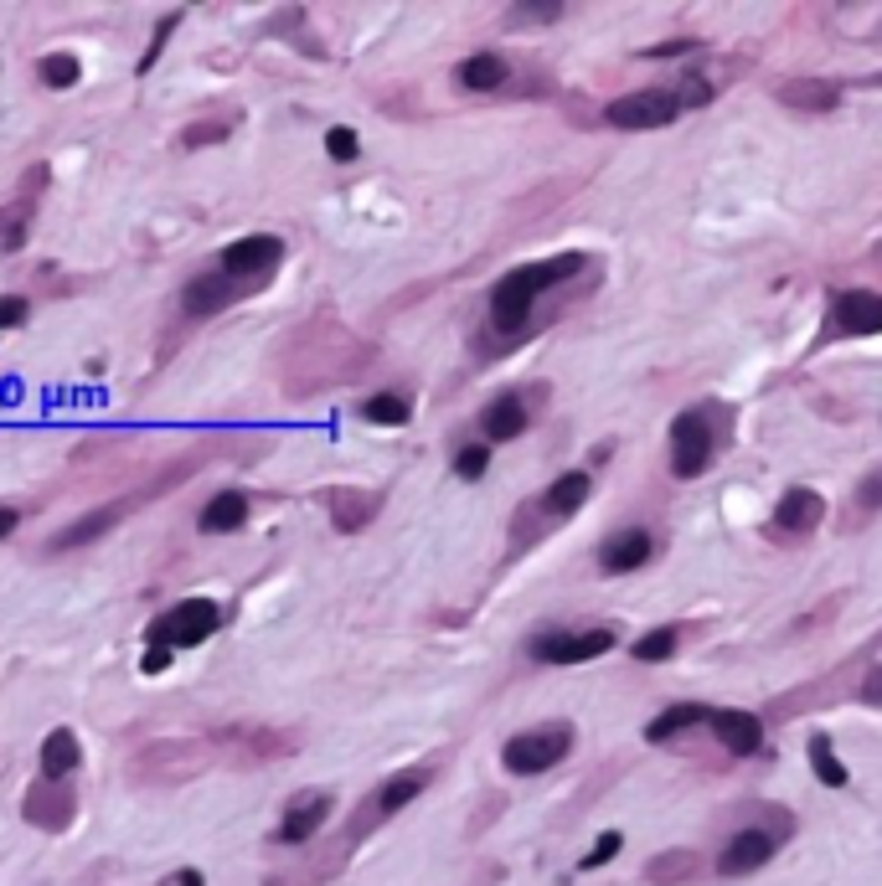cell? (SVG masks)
<instances>
[{
	"mask_svg": "<svg viewBox=\"0 0 882 886\" xmlns=\"http://www.w3.org/2000/svg\"><path fill=\"white\" fill-rule=\"evenodd\" d=\"M371 361H377V351L361 336H351L341 320H330V315H315L299 330H289L279 356H274L279 392L285 397H315V392H326V387H346Z\"/></svg>",
	"mask_w": 882,
	"mask_h": 886,
	"instance_id": "6da1fadb",
	"label": "cell"
},
{
	"mask_svg": "<svg viewBox=\"0 0 882 886\" xmlns=\"http://www.w3.org/2000/svg\"><path fill=\"white\" fill-rule=\"evenodd\" d=\"M588 258L584 253H557V258H537V263H522L512 273H501L496 289H490V325H496V336H522L537 310V299L557 283H568Z\"/></svg>",
	"mask_w": 882,
	"mask_h": 886,
	"instance_id": "7a4b0ae2",
	"label": "cell"
},
{
	"mask_svg": "<svg viewBox=\"0 0 882 886\" xmlns=\"http://www.w3.org/2000/svg\"><path fill=\"white\" fill-rule=\"evenodd\" d=\"M222 753H217L212 731L207 737H166V743H150L140 753H129L125 763V778L135 788H176V784H191L201 778L207 768H217Z\"/></svg>",
	"mask_w": 882,
	"mask_h": 886,
	"instance_id": "3957f363",
	"label": "cell"
},
{
	"mask_svg": "<svg viewBox=\"0 0 882 886\" xmlns=\"http://www.w3.org/2000/svg\"><path fill=\"white\" fill-rule=\"evenodd\" d=\"M428 778H434V774H428V768H408V774H393V778H383V784L371 788L367 799L356 804V815L346 819V835H351V840L361 845L371 830H383V825H387V819H393V815H398V809H408V804L418 799V794H424V788H428Z\"/></svg>",
	"mask_w": 882,
	"mask_h": 886,
	"instance_id": "277c9868",
	"label": "cell"
},
{
	"mask_svg": "<svg viewBox=\"0 0 882 886\" xmlns=\"http://www.w3.org/2000/svg\"><path fill=\"white\" fill-rule=\"evenodd\" d=\"M217 629H222V608H217L212 598H181V604H171L145 629V639L160 649H197V645H207Z\"/></svg>",
	"mask_w": 882,
	"mask_h": 886,
	"instance_id": "5b68a950",
	"label": "cell"
},
{
	"mask_svg": "<svg viewBox=\"0 0 882 886\" xmlns=\"http://www.w3.org/2000/svg\"><path fill=\"white\" fill-rule=\"evenodd\" d=\"M217 753L228 768H264V763H279V758H295L299 747V731L285 727H222L212 731Z\"/></svg>",
	"mask_w": 882,
	"mask_h": 886,
	"instance_id": "8992f818",
	"label": "cell"
},
{
	"mask_svg": "<svg viewBox=\"0 0 882 886\" xmlns=\"http://www.w3.org/2000/svg\"><path fill=\"white\" fill-rule=\"evenodd\" d=\"M568 753H573V727H568V721H547V727L516 731L512 743L501 747V763H506L516 778H532V774L557 768Z\"/></svg>",
	"mask_w": 882,
	"mask_h": 886,
	"instance_id": "52a82bcc",
	"label": "cell"
},
{
	"mask_svg": "<svg viewBox=\"0 0 882 886\" xmlns=\"http://www.w3.org/2000/svg\"><path fill=\"white\" fill-rule=\"evenodd\" d=\"M279 263H285V238H274V232H248V238L228 242L217 253V268L228 279H242V283H254V289H264L279 273Z\"/></svg>",
	"mask_w": 882,
	"mask_h": 886,
	"instance_id": "ba28073f",
	"label": "cell"
},
{
	"mask_svg": "<svg viewBox=\"0 0 882 886\" xmlns=\"http://www.w3.org/2000/svg\"><path fill=\"white\" fill-rule=\"evenodd\" d=\"M140 510V500H135V490H125V495H115L109 506H99V510H88V516H78V521H68L62 526L52 541L42 547V557H72V551H83V547H93L99 536H109L115 531L125 516H135Z\"/></svg>",
	"mask_w": 882,
	"mask_h": 886,
	"instance_id": "9c48e42d",
	"label": "cell"
},
{
	"mask_svg": "<svg viewBox=\"0 0 882 886\" xmlns=\"http://www.w3.org/2000/svg\"><path fill=\"white\" fill-rule=\"evenodd\" d=\"M614 649V629H547L527 645L537 665H584Z\"/></svg>",
	"mask_w": 882,
	"mask_h": 886,
	"instance_id": "30bf717a",
	"label": "cell"
},
{
	"mask_svg": "<svg viewBox=\"0 0 882 886\" xmlns=\"http://www.w3.org/2000/svg\"><path fill=\"white\" fill-rule=\"evenodd\" d=\"M21 815L42 835H62L78 819V788L68 778H37L27 788V799H21Z\"/></svg>",
	"mask_w": 882,
	"mask_h": 886,
	"instance_id": "8fae6325",
	"label": "cell"
},
{
	"mask_svg": "<svg viewBox=\"0 0 882 886\" xmlns=\"http://www.w3.org/2000/svg\"><path fill=\"white\" fill-rule=\"evenodd\" d=\"M712 449H717V434H712V422L702 412H682L671 422V475L676 479L707 475Z\"/></svg>",
	"mask_w": 882,
	"mask_h": 886,
	"instance_id": "7c38bea8",
	"label": "cell"
},
{
	"mask_svg": "<svg viewBox=\"0 0 882 886\" xmlns=\"http://www.w3.org/2000/svg\"><path fill=\"white\" fill-rule=\"evenodd\" d=\"M330 809H336V794H330V788H299L295 799L285 804V815H279L269 840L274 845H310V835L326 830Z\"/></svg>",
	"mask_w": 882,
	"mask_h": 886,
	"instance_id": "4fadbf2b",
	"label": "cell"
},
{
	"mask_svg": "<svg viewBox=\"0 0 882 886\" xmlns=\"http://www.w3.org/2000/svg\"><path fill=\"white\" fill-rule=\"evenodd\" d=\"M47 181H52V170H47V166H31V170H27V181H21V191H16V197L0 207V253H16V248H27L31 222H37V197L47 191Z\"/></svg>",
	"mask_w": 882,
	"mask_h": 886,
	"instance_id": "5bb4252c",
	"label": "cell"
},
{
	"mask_svg": "<svg viewBox=\"0 0 882 886\" xmlns=\"http://www.w3.org/2000/svg\"><path fill=\"white\" fill-rule=\"evenodd\" d=\"M258 295L254 283H242V279H228L222 268H212V273H197V279L181 289V310L191 315V320H212V315L232 310L238 299Z\"/></svg>",
	"mask_w": 882,
	"mask_h": 886,
	"instance_id": "9a60e30c",
	"label": "cell"
},
{
	"mask_svg": "<svg viewBox=\"0 0 882 886\" xmlns=\"http://www.w3.org/2000/svg\"><path fill=\"white\" fill-rule=\"evenodd\" d=\"M676 109H682L676 93H666V88H645V93L614 99L610 109H604V119H610L614 129H666L671 119H676Z\"/></svg>",
	"mask_w": 882,
	"mask_h": 886,
	"instance_id": "2e32d148",
	"label": "cell"
},
{
	"mask_svg": "<svg viewBox=\"0 0 882 886\" xmlns=\"http://www.w3.org/2000/svg\"><path fill=\"white\" fill-rule=\"evenodd\" d=\"M351 850H356V840L341 830L330 845H320V850H310L305 860H295L289 872H274V876H269V886H326V882H336V876L346 872V860H351Z\"/></svg>",
	"mask_w": 882,
	"mask_h": 886,
	"instance_id": "e0dca14e",
	"label": "cell"
},
{
	"mask_svg": "<svg viewBox=\"0 0 882 886\" xmlns=\"http://www.w3.org/2000/svg\"><path fill=\"white\" fill-rule=\"evenodd\" d=\"M320 506H326L330 526L346 536L367 531L371 521H377V510H383V495L377 490H361V485H330L326 495H320Z\"/></svg>",
	"mask_w": 882,
	"mask_h": 886,
	"instance_id": "ac0fdd59",
	"label": "cell"
},
{
	"mask_svg": "<svg viewBox=\"0 0 882 886\" xmlns=\"http://www.w3.org/2000/svg\"><path fill=\"white\" fill-rule=\"evenodd\" d=\"M780 840H784V835L749 825V830H739L733 840L723 845V856H717V872H723V876H749V872H759V866H764V860L780 850Z\"/></svg>",
	"mask_w": 882,
	"mask_h": 886,
	"instance_id": "d6986e66",
	"label": "cell"
},
{
	"mask_svg": "<svg viewBox=\"0 0 882 886\" xmlns=\"http://www.w3.org/2000/svg\"><path fill=\"white\" fill-rule=\"evenodd\" d=\"M712 731H717V743L727 747V753H739V758H749V753H759L764 747V721L754 717V711H707Z\"/></svg>",
	"mask_w": 882,
	"mask_h": 886,
	"instance_id": "ffe728a7",
	"label": "cell"
},
{
	"mask_svg": "<svg viewBox=\"0 0 882 886\" xmlns=\"http://www.w3.org/2000/svg\"><path fill=\"white\" fill-rule=\"evenodd\" d=\"M836 325L846 336H878L882 295H872V289H846V295H836Z\"/></svg>",
	"mask_w": 882,
	"mask_h": 886,
	"instance_id": "44dd1931",
	"label": "cell"
},
{
	"mask_svg": "<svg viewBox=\"0 0 882 886\" xmlns=\"http://www.w3.org/2000/svg\"><path fill=\"white\" fill-rule=\"evenodd\" d=\"M248 516H254V500L242 490H217L207 506H201V516H197V526L207 536H228V531H238V526H248Z\"/></svg>",
	"mask_w": 882,
	"mask_h": 886,
	"instance_id": "7402d4cb",
	"label": "cell"
},
{
	"mask_svg": "<svg viewBox=\"0 0 882 886\" xmlns=\"http://www.w3.org/2000/svg\"><path fill=\"white\" fill-rule=\"evenodd\" d=\"M825 516V500L815 490H784V500L774 506V526H780L784 536H805L815 531Z\"/></svg>",
	"mask_w": 882,
	"mask_h": 886,
	"instance_id": "603a6c76",
	"label": "cell"
},
{
	"mask_svg": "<svg viewBox=\"0 0 882 886\" xmlns=\"http://www.w3.org/2000/svg\"><path fill=\"white\" fill-rule=\"evenodd\" d=\"M480 434L490 438V444L522 438V434H527V402H522L516 392L496 397V402H485V412H480Z\"/></svg>",
	"mask_w": 882,
	"mask_h": 886,
	"instance_id": "cb8c5ba5",
	"label": "cell"
},
{
	"mask_svg": "<svg viewBox=\"0 0 882 886\" xmlns=\"http://www.w3.org/2000/svg\"><path fill=\"white\" fill-rule=\"evenodd\" d=\"M588 490H594V479L584 475V469H573V475H557L553 485H547V495H542L537 506L547 521H563V516H573V510L588 500Z\"/></svg>",
	"mask_w": 882,
	"mask_h": 886,
	"instance_id": "d4e9b609",
	"label": "cell"
},
{
	"mask_svg": "<svg viewBox=\"0 0 882 886\" xmlns=\"http://www.w3.org/2000/svg\"><path fill=\"white\" fill-rule=\"evenodd\" d=\"M645 563H651V536L645 531H620L598 547V567L604 573H635Z\"/></svg>",
	"mask_w": 882,
	"mask_h": 886,
	"instance_id": "484cf974",
	"label": "cell"
},
{
	"mask_svg": "<svg viewBox=\"0 0 882 886\" xmlns=\"http://www.w3.org/2000/svg\"><path fill=\"white\" fill-rule=\"evenodd\" d=\"M455 78H459V88H470V93H496V88L512 78V68H506L501 52H475L455 68Z\"/></svg>",
	"mask_w": 882,
	"mask_h": 886,
	"instance_id": "4316f807",
	"label": "cell"
},
{
	"mask_svg": "<svg viewBox=\"0 0 882 886\" xmlns=\"http://www.w3.org/2000/svg\"><path fill=\"white\" fill-rule=\"evenodd\" d=\"M78 763H83L78 737H72L68 727L47 731V737H42V778H72V774H78Z\"/></svg>",
	"mask_w": 882,
	"mask_h": 886,
	"instance_id": "83f0119b",
	"label": "cell"
},
{
	"mask_svg": "<svg viewBox=\"0 0 882 886\" xmlns=\"http://www.w3.org/2000/svg\"><path fill=\"white\" fill-rule=\"evenodd\" d=\"M697 850H666V856H655L645 866V882L655 886H676V882H697Z\"/></svg>",
	"mask_w": 882,
	"mask_h": 886,
	"instance_id": "f1b7e54d",
	"label": "cell"
},
{
	"mask_svg": "<svg viewBox=\"0 0 882 886\" xmlns=\"http://www.w3.org/2000/svg\"><path fill=\"white\" fill-rule=\"evenodd\" d=\"M780 99L784 103H795V109H836L841 99V88L836 83H821V78H805V83H780Z\"/></svg>",
	"mask_w": 882,
	"mask_h": 886,
	"instance_id": "f546056e",
	"label": "cell"
},
{
	"mask_svg": "<svg viewBox=\"0 0 882 886\" xmlns=\"http://www.w3.org/2000/svg\"><path fill=\"white\" fill-rule=\"evenodd\" d=\"M697 721H707V706L682 701V706H671V711H661V717L645 727V737H651V743H666V737H676V731H686V727H697Z\"/></svg>",
	"mask_w": 882,
	"mask_h": 886,
	"instance_id": "4dcf8cb0",
	"label": "cell"
},
{
	"mask_svg": "<svg viewBox=\"0 0 882 886\" xmlns=\"http://www.w3.org/2000/svg\"><path fill=\"white\" fill-rule=\"evenodd\" d=\"M361 418L377 422V428H403V422L413 418V408L403 392H371L367 402H361Z\"/></svg>",
	"mask_w": 882,
	"mask_h": 886,
	"instance_id": "1f68e13d",
	"label": "cell"
},
{
	"mask_svg": "<svg viewBox=\"0 0 882 886\" xmlns=\"http://www.w3.org/2000/svg\"><path fill=\"white\" fill-rule=\"evenodd\" d=\"M37 78H42L52 93H68V88H78V78H83V62L72 52H47L42 62H37Z\"/></svg>",
	"mask_w": 882,
	"mask_h": 886,
	"instance_id": "d6a6232c",
	"label": "cell"
},
{
	"mask_svg": "<svg viewBox=\"0 0 882 886\" xmlns=\"http://www.w3.org/2000/svg\"><path fill=\"white\" fill-rule=\"evenodd\" d=\"M811 768H815V778H821L825 788H846V763L836 758L831 737H821V731L811 737Z\"/></svg>",
	"mask_w": 882,
	"mask_h": 886,
	"instance_id": "836d02e7",
	"label": "cell"
},
{
	"mask_svg": "<svg viewBox=\"0 0 882 886\" xmlns=\"http://www.w3.org/2000/svg\"><path fill=\"white\" fill-rule=\"evenodd\" d=\"M232 135V119H197V125L181 129V145L186 150H201V145H222Z\"/></svg>",
	"mask_w": 882,
	"mask_h": 886,
	"instance_id": "e575fe53",
	"label": "cell"
},
{
	"mask_svg": "<svg viewBox=\"0 0 882 886\" xmlns=\"http://www.w3.org/2000/svg\"><path fill=\"white\" fill-rule=\"evenodd\" d=\"M682 645V629H655V634H645L641 645H635V660H645V665H655V660H671V649Z\"/></svg>",
	"mask_w": 882,
	"mask_h": 886,
	"instance_id": "d590c367",
	"label": "cell"
},
{
	"mask_svg": "<svg viewBox=\"0 0 882 886\" xmlns=\"http://www.w3.org/2000/svg\"><path fill=\"white\" fill-rule=\"evenodd\" d=\"M181 27V11H171L166 21H156V31H150V47L140 52V72H150L160 62V52H166V42H171V31Z\"/></svg>",
	"mask_w": 882,
	"mask_h": 886,
	"instance_id": "8d00e7d4",
	"label": "cell"
},
{
	"mask_svg": "<svg viewBox=\"0 0 882 886\" xmlns=\"http://www.w3.org/2000/svg\"><path fill=\"white\" fill-rule=\"evenodd\" d=\"M485 469H490V449H485V444H465V449L455 454V475L459 479H480Z\"/></svg>",
	"mask_w": 882,
	"mask_h": 886,
	"instance_id": "74e56055",
	"label": "cell"
},
{
	"mask_svg": "<svg viewBox=\"0 0 882 886\" xmlns=\"http://www.w3.org/2000/svg\"><path fill=\"white\" fill-rule=\"evenodd\" d=\"M563 16V0H522V6H512V27H522V21H557Z\"/></svg>",
	"mask_w": 882,
	"mask_h": 886,
	"instance_id": "f35d334b",
	"label": "cell"
},
{
	"mask_svg": "<svg viewBox=\"0 0 882 886\" xmlns=\"http://www.w3.org/2000/svg\"><path fill=\"white\" fill-rule=\"evenodd\" d=\"M620 845H625V835H620V830H610V835H604V840L594 845V850H588L584 860H578V872H598V866H610V860L620 856Z\"/></svg>",
	"mask_w": 882,
	"mask_h": 886,
	"instance_id": "ab89813d",
	"label": "cell"
},
{
	"mask_svg": "<svg viewBox=\"0 0 882 886\" xmlns=\"http://www.w3.org/2000/svg\"><path fill=\"white\" fill-rule=\"evenodd\" d=\"M356 150H361V140H356V129L336 125V129L326 135V156H330V160H356Z\"/></svg>",
	"mask_w": 882,
	"mask_h": 886,
	"instance_id": "60d3db41",
	"label": "cell"
},
{
	"mask_svg": "<svg viewBox=\"0 0 882 886\" xmlns=\"http://www.w3.org/2000/svg\"><path fill=\"white\" fill-rule=\"evenodd\" d=\"M31 305L21 295H0V330H16V325H27Z\"/></svg>",
	"mask_w": 882,
	"mask_h": 886,
	"instance_id": "b9f144b4",
	"label": "cell"
},
{
	"mask_svg": "<svg viewBox=\"0 0 882 886\" xmlns=\"http://www.w3.org/2000/svg\"><path fill=\"white\" fill-rule=\"evenodd\" d=\"M878 506H882V469L862 479V490H856V516H872Z\"/></svg>",
	"mask_w": 882,
	"mask_h": 886,
	"instance_id": "7bdbcfd3",
	"label": "cell"
},
{
	"mask_svg": "<svg viewBox=\"0 0 882 886\" xmlns=\"http://www.w3.org/2000/svg\"><path fill=\"white\" fill-rule=\"evenodd\" d=\"M140 670H145V676H166V670H171V649L150 645V649H145V660H140Z\"/></svg>",
	"mask_w": 882,
	"mask_h": 886,
	"instance_id": "ee69618b",
	"label": "cell"
},
{
	"mask_svg": "<svg viewBox=\"0 0 882 886\" xmlns=\"http://www.w3.org/2000/svg\"><path fill=\"white\" fill-rule=\"evenodd\" d=\"M16 526H21V510H16V506H0V541H6Z\"/></svg>",
	"mask_w": 882,
	"mask_h": 886,
	"instance_id": "f6af8a7d",
	"label": "cell"
},
{
	"mask_svg": "<svg viewBox=\"0 0 882 886\" xmlns=\"http://www.w3.org/2000/svg\"><path fill=\"white\" fill-rule=\"evenodd\" d=\"M176 886H207V876H201L197 866H181V872H176Z\"/></svg>",
	"mask_w": 882,
	"mask_h": 886,
	"instance_id": "bcb514c9",
	"label": "cell"
},
{
	"mask_svg": "<svg viewBox=\"0 0 882 886\" xmlns=\"http://www.w3.org/2000/svg\"><path fill=\"white\" fill-rule=\"evenodd\" d=\"M872 701L882 706V670H878V680H872Z\"/></svg>",
	"mask_w": 882,
	"mask_h": 886,
	"instance_id": "7dc6e473",
	"label": "cell"
}]
</instances>
